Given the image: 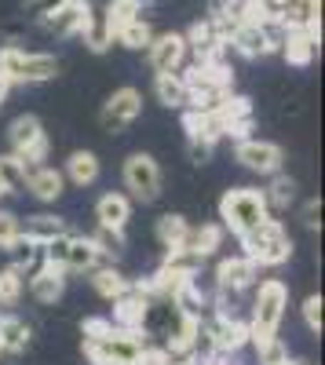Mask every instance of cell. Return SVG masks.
I'll list each match as a JSON object with an SVG mask.
<instances>
[{"mask_svg":"<svg viewBox=\"0 0 325 365\" xmlns=\"http://www.w3.org/2000/svg\"><path fill=\"white\" fill-rule=\"evenodd\" d=\"M234 161H242L249 172L256 175H274L282 172L285 165V154H282V146L278 143H267V139H242L238 146H234Z\"/></svg>","mask_w":325,"mask_h":365,"instance_id":"30bf717a","label":"cell"},{"mask_svg":"<svg viewBox=\"0 0 325 365\" xmlns=\"http://www.w3.org/2000/svg\"><path fill=\"white\" fill-rule=\"evenodd\" d=\"M187 150H190V161L194 165H205L212 158V146L209 143H197V139H187Z\"/></svg>","mask_w":325,"mask_h":365,"instance_id":"7dc6e473","label":"cell"},{"mask_svg":"<svg viewBox=\"0 0 325 365\" xmlns=\"http://www.w3.org/2000/svg\"><path fill=\"white\" fill-rule=\"evenodd\" d=\"M187 41L183 34H161L150 41V48H146V58H150V70L154 73H180L183 58H187Z\"/></svg>","mask_w":325,"mask_h":365,"instance_id":"5bb4252c","label":"cell"},{"mask_svg":"<svg viewBox=\"0 0 325 365\" xmlns=\"http://www.w3.org/2000/svg\"><path fill=\"white\" fill-rule=\"evenodd\" d=\"M285 307H289V289L282 278H267L256 285V299H252V322H249V344H263L278 336L282 329V318H285Z\"/></svg>","mask_w":325,"mask_h":365,"instance_id":"6da1fadb","label":"cell"},{"mask_svg":"<svg viewBox=\"0 0 325 365\" xmlns=\"http://www.w3.org/2000/svg\"><path fill=\"white\" fill-rule=\"evenodd\" d=\"M146 340L139 329H110L103 336H84V358L92 365H135Z\"/></svg>","mask_w":325,"mask_h":365,"instance_id":"277c9868","label":"cell"},{"mask_svg":"<svg viewBox=\"0 0 325 365\" xmlns=\"http://www.w3.org/2000/svg\"><path fill=\"white\" fill-rule=\"evenodd\" d=\"M135 365H172V354L165 347H143L139 358H135Z\"/></svg>","mask_w":325,"mask_h":365,"instance_id":"ee69618b","label":"cell"},{"mask_svg":"<svg viewBox=\"0 0 325 365\" xmlns=\"http://www.w3.org/2000/svg\"><path fill=\"white\" fill-rule=\"evenodd\" d=\"M96 220H99V227H106V230H125L128 220H132V197H128V194H117V190L103 194V197L96 201Z\"/></svg>","mask_w":325,"mask_h":365,"instance_id":"44dd1931","label":"cell"},{"mask_svg":"<svg viewBox=\"0 0 325 365\" xmlns=\"http://www.w3.org/2000/svg\"><path fill=\"white\" fill-rule=\"evenodd\" d=\"M0 354H4V344H0Z\"/></svg>","mask_w":325,"mask_h":365,"instance_id":"816d5d0a","label":"cell"},{"mask_svg":"<svg viewBox=\"0 0 325 365\" xmlns=\"http://www.w3.org/2000/svg\"><path fill=\"white\" fill-rule=\"evenodd\" d=\"M154 96L161 106H172V110H183L187 106V84L180 73H158L154 77Z\"/></svg>","mask_w":325,"mask_h":365,"instance_id":"f546056e","label":"cell"},{"mask_svg":"<svg viewBox=\"0 0 325 365\" xmlns=\"http://www.w3.org/2000/svg\"><path fill=\"white\" fill-rule=\"evenodd\" d=\"M44 263L63 267V270H81V274H88L92 267L103 263V256H99V249H96L92 237L63 234V237H55V241H48V245H44Z\"/></svg>","mask_w":325,"mask_h":365,"instance_id":"8992f818","label":"cell"},{"mask_svg":"<svg viewBox=\"0 0 325 365\" xmlns=\"http://www.w3.org/2000/svg\"><path fill=\"white\" fill-rule=\"evenodd\" d=\"M26 172H29V165L19 161L15 154H4V158H0V175H4V182H8L11 190L26 182Z\"/></svg>","mask_w":325,"mask_h":365,"instance_id":"ab89813d","label":"cell"},{"mask_svg":"<svg viewBox=\"0 0 325 365\" xmlns=\"http://www.w3.org/2000/svg\"><path fill=\"white\" fill-rule=\"evenodd\" d=\"M223 227L220 223H201L197 230L190 227V234H187V249L194 252V256H201V259H209L220 245H223Z\"/></svg>","mask_w":325,"mask_h":365,"instance_id":"f1b7e54d","label":"cell"},{"mask_svg":"<svg viewBox=\"0 0 325 365\" xmlns=\"http://www.w3.org/2000/svg\"><path fill=\"white\" fill-rule=\"evenodd\" d=\"M282 37H285V26H256V22H245L238 26L234 34L227 37V48H234L242 58H263L282 48Z\"/></svg>","mask_w":325,"mask_h":365,"instance_id":"9c48e42d","label":"cell"},{"mask_svg":"<svg viewBox=\"0 0 325 365\" xmlns=\"http://www.w3.org/2000/svg\"><path fill=\"white\" fill-rule=\"evenodd\" d=\"M300 220H304V227H307V230H318V227H321V201H318V197L304 205Z\"/></svg>","mask_w":325,"mask_h":365,"instance_id":"f6af8a7d","label":"cell"},{"mask_svg":"<svg viewBox=\"0 0 325 365\" xmlns=\"http://www.w3.org/2000/svg\"><path fill=\"white\" fill-rule=\"evenodd\" d=\"M8 194H11V187L4 182V175H0V197H8Z\"/></svg>","mask_w":325,"mask_h":365,"instance_id":"681fc988","label":"cell"},{"mask_svg":"<svg viewBox=\"0 0 325 365\" xmlns=\"http://www.w3.org/2000/svg\"><path fill=\"white\" fill-rule=\"evenodd\" d=\"M282 365H304V361H292V358H289V361H282Z\"/></svg>","mask_w":325,"mask_h":365,"instance_id":"f907efd6","label":"cell"},{"mask_svg":"<svg viewBox=\"0 0 325 365\" xmlns=\"http://www.w3.org/2000/svg\"><path fill=\"white\" fill-rule=\"evenodd\" d=\"M139 110H143V96L135 88H117L113 96L103 103V110H99V125L106 128V132H121V128H128L132 120L139 117Z\"/></svg>","mask_w":325,"mask_h":365,"instance_id":"8fae6325","label":"cell"},{"mask_svg":"<svg viewBox=\"0 0 325 365\" xmlns=\"http://www.w3.org/2000/svg\"><path fill=\"white\" fill-rule=\"evenodd\" d=\"M19 237H22V220L15 216V212L0 208V249L11 252V249L19 245Z\"/></svg>","mask_w":325,"mask_h":365,"instance_id":"74e56055","label":"cell"},{"mask_svg":"<svg viewBox=\"0 0 325 365\" xmlns=\"http://www.w3.org/2000/svg\"><path fill=\"white\" fill-rule=\"evenodd\" d=\"M63 179L73 182V187H92V182L99 179V158L92 154V150H73V154L66 158Z\"/></svg>","mask_w":325,"mask_h":365,"instance_id":"603a6c76","label":"cell"},{"mask_svg":"<svg viewBox=\"0 0 325 365\" xmlns=\"http://www.w3.org/2000/svg\"><path fill=\"white\" fill-rule=\"evenodd\" d=\"M88 282H92V289L103 296V299H117V296H125L128 289H132V282L125 278V274L121 270H117V267H92V270H88Z\"/></svg>","mask_w":325,"mask_h":365,"instance_id":"cb8c5ba5","label":"cell"},{"mask_svg":"<svg viewBox=\"0 0 325 365\" xmlns=\"http://www.w3.org/2000/svg\"><path fill=\"white\" fill-rule=\"evenodd\" d=\"M33 340V329H29L22 318L15 314H0V344H4V354H22Z\"/></svg>","mask_w":325,"mask_h":365,"instance_id":"4316f807","label":"cell"},{"mask_svg":"<svg viewBox=\"0 0 325 365\" xmlns=\"http://www.w3.org/2000/svg\"><path fill=\"white\" fill-rule=\"evenodd\" d=\"M259 282V267L245 256H230V259H220L216 263V289L220 292H230L238 296L245 289H252Z\"/></svg>","mask_w":325,"mask_h":365,"instance_id":"4fadbf2b","label":"cell"},{"mask_svg":"<svg viewBox=\"0 0 325 365\" xmlns=\"http://www.w3.org/2000/svg\"><path fill=\"white\" fill-rule=\"evenodd\" d=\"M110 318H84L81 322V336H103V332H110Z\"/></svg>","mask_w":325,"mask_h":365,"instance_id":"bcb514c9","label":"cell"},{"mask_svg":"<svg viewBox=\"0 0 325 365\" xmlns=\"http://www.w3.org/2000/svg\"><path fill=\"white\" fill-rule=\"evenodd\" d=\"M121 179H125V190L128 197L143 201V205H150L161 197V168L150 154H132L121 168Z\"/></svg>","mask_w":325,"mask_h":365,"instance_id":"ba28073f","label":"cell"},{"mask_svg":"<svg viewBox=\"0 0 325 365\" xmlns=\"http://www.w3.org/2000/svg\"><path fill=\"white\" fill-rule=\"evenodd\" d=\"M22 187L33 194L37 201H58V197L66 194V179H63V172H55L48 165H33V168L26 172Z\"/></svg>","mask_w":325,"mask_h":365,"instance_id":"ffe728a7","label":"cell"},{"mask_svg":"<svg viewBox=\"0 0 325 365\" xmlns=\"http://www.w3.org/2000/svg\"><path fill=\"white\" fill-rule=\"evenodd\" d=\"M201 256H194L187 245H180V249H165V259H161V267L165 270H172V274H183V278H197V270H201Z\"/></svg>","mask_w":325,"mask_h":365,"instance_id":"836d02e7","label":"cell"},{"mask_svg":"<svg viewBox=\"0 0 325 365\" xmlns=\"http://www.w3.org/2000/svg\"><path fill=\"white\" fill-rule=\"evenodd\" d=\"M29 278V296L44 307H51L55 299H63L66 292V270L63 267H51V263H41L33 274H26Z\"/></svg>","mask_w":325,"mask_h":365,"instance_id":"e0dca14e","label":"cell"},{"mask_svg":"<svg viewBox=\"0 0 325 365\" xmlns=\"http://www.w3.org/2000/svg\"><path fill=\"white\" fill-rule=\"evenodd\" d=\"M63 234H70V230H66V220L48 216V212H41V216H29L26 227H22V237L33 241V245H48V241L63 237Z\"/></svg>","mask_w":325,"mask_h":365,"instance_id":"d4e9b609","label":"cell"},{"mask_svg":"<svg viewBox=\"0 0 325 365\" xmlns=\"http://www.w3.org/2000/svg\"><path fill=\"white\" fill-rule=\"evenodd\" d=\"M238 241H242V256L252 259L256 267H282L292 256V237L282 227V220H263L259 227L245 230Z\"/></svg>","mask_w":325,"mask_h":365,"instance_id":"3957f363","label":"cell"},{"mask_svg":"<svg viewBox=\"0 0 325 365\" xmlns=\"http://www.w3.org/2000/svg\"><path fill=\"white\" fill-rule=\"evenodd\" d=\"M209 22L216 26V34L227 41L238 26H245V0H216Z\"/></svg>","mask_w":325,"mask_h":365,"instance_id":"484cf974","label":"cell"},{"mask_svg":"<svg viewBox=\"0 0 325 365\" xmlns=\"http://www.w3.org/2000/svg\"><path fill=\"white\" fill-rule=\"evenodd\" d=\"M183 128H187V139L209 143V146H216L227 135L220 110H183Z\"/></svg>","mask_w":325,"mask_h":365,"instance_id":"ac0fdd59","label":"cell"},{"mask_svg":"<svg viewBox=\"0 0 325 365\" xmlns=\"http://www.w3.org/2000/svg\"><path fill=\"white\" fill-rule=\"evenodd\" d=\"M117 41H121L125 48H132V51H143V48H150V41H154V26L146 19H135L132 26H125L121 34H117Z\"/></svg>","mask_w":325,"mask_h":365,"instance_id":"d590c367","label":"cell"},{"mask_svg":"<svg viewBox=\"0 0 325 365\" xmlns=\"http://www.w3.org/2000/svg\"><path fill=\"white\" fill-rule=\"evenodd\" d=\"M146 314H150V299H146L143 292H135V289H128L125 296L113 299L110 325L113 329H143L146 325Z\"/></svg>","mask_w":325,"mask_h":365,"instance_id":"d6986e66","label":"cell"},{"mask_svg":"<svg viewBox=\"0 0 325 365\" xmlns=\"http://www.w3.org/2000/svg\"><path fill=\"white\" fill-rule=\"evenodd\" d=\"M256 361H259V365H282V361H289L285 340H282V336H271V340L256 344Z\"/></svg>","mask_w":325,"mask_h":365,"instance_id":"8d00e7d4","label":"cell"},{"mask_svg":"<svg viewBox=\"0 0 325 365\" xmlns=\"http://www.w3.org/2000/svg\"><path fill=\"white\" fill-rule=\"evenodd\" d=\"M263 220H271V208H267V197L256 187H234L220 197V227L230 230V234H245L252 227H259Z\"/></svg>","mask_w":325,"mask_h":365,"instance_id":"7a4b0ae2","label":"cell"},{"mask_svg":"<svg viewBox=\"0 0 325 365\" xmlns=\"http://www.w3.org/2000/svg\"><path fill=\"white\" fill-rule=\"evenodd\" d=\"M318 44H321V26H311V29H285L282 37V55L289 66H311L314 55H318Z\"/></svg>","mask_w":325,"mask_h":365,"instance_id":"9a60e30c","label":"cell"},{"mask_svg":"<svg viewBox=\"0 0 325 365\" xmlns=\"http://www.w3.org/2000/svg\"><path fill=\"white\" fill-rule=\"evenodd\" d=\"M282 26L285 29L321 26V0H282Z\"/></svg>","mask_w":325,"mask_h":365,"instance_id":"7402d4cb","label":"cell"},{"mask_svg":"<svg viewBox=\"0 0 325 365\" xmlns=\"http://www.w3.org/2000/svg\"><path fill=\"white\" fill-rule=\"evenodd\" d=\"M92 241H96L99 256H121V252H125V230H106V227H99Z\"/></svg>","mask_w":325,"mask_h":365,"instance_id":"f35d334b","label":"cell"},{"mask_svg":"<svg viewBox=\"0 0 325 365\" xmlns=\"http://www.w3.org/2000/svg\"><path fill=\"white\" fill-rule=\"evenodd\" d=\"M8 91H11V81L0 73V106H4V99H8Z\"/></svg>","mask_w":325,"mask_h":365,"instance_id":"c3c4849f","label":"cell"},{"mask_svg":"<svg viewBox=\"0 0 325 365\" xmlns=\"http://www.w3.org/2000/svg\"><path fill=\"white\" fill-rule=\"evenodd\" d=\"M92 19L96 15H92V4H88V0H66L55 15L44 19V29L55 34V37H81L84 29L92 26Z\"/></svg>","mask_w":325,"mask_h":365,"instance_id":"7c38bea8","label":"cell"},{"mask_svg":"<svg viewBox=\"0 0 325 365\" xmlns=\"http://www.w3.org/2000/svg\"><path fill=\"white\" fill-rule=\"evenodd\" d=\"M8 143H11V154L19 161H26L29 168L41 165L48 158V135H44V125L33 117V113H22L11 120L8 128Z\"/></svg>","mask_w":325,"mask_h":365,"instance_id":"52a82bcc","label":"cell"},{"mask_svg":"<svg viewBox=\"0 0 325 365\" xmlns=\"http://www.w3.org/2000/svg\"><path fill=\"white\" fill-rule=\"evenodd\" d=\"M263 197H267V208L271 212H285L292 201H296V179L285 175V172H274L267 190H263Z\"/></svg>","mask_w":325,"mask_h":365,"instance_id":"4dcf8cb0","label":"cell"},{"mask_svg":"<svg viewBox=\"0 0 325 365\" xmlns=\"http://www.w3.org/2000/svg\"><path fill=\"white\" fill-rule=\"evenodd\" d=\"M183 41H187V48L197 51V58H201L205 51H212L216 44H227V41L216 34V26H212L209 19H205V22H194V26H190V34H187Z\"/></svg>","mask_w":325,"mask_h":365,"instance_id":"e575fe53","label":"cell"},{"mask_svg":"<svg viewBox=\"0 0 325 365\" xmlns=\"http://www.w3.org/2000/svg\"><path fill=\"white\" fill-rule=\"evenodd\" d=\"M154 234H158V241H161V249H180V245H187L190 223H187L183 216H172V212H168V216L158 220Z\"/></svg>","mask_w":325,"mask_h":365,"instance_id":"1f68e13d","label":"cell"},{"mask_svg":"<svg viewBox=\"0 0 325 365\" xmlns=\"http://www.w3.org/2000/svg\"><path fill=\"white\" fill-rule=\"evenodd\" d=\"M26 292V270L8 263L4 270H0V307H15V303L22 299Z\"/></svg>","mask_w":325,"mask_h":365,"instance_id":"d6a6232c","label":"cell"},{"mask_svg":"<svg viewBox=\"0 0 325 365\" xmlns=\"http://www.w3.org/2000/svg\"><path fill=\"white\" fill-rule=\"evenodd\" d=\"M0 73L11 84H44L58 73L55 55H41V51H26V48H0Z\"/></svg>","mask_w":325,"mask_h":365,"instance_id":"5b68a950","label":"cell"},{"mask_svg":"<svg viewBox=\"0 0 325 365\" xmlns=\"http://www.w3.org/2000/svg\"><path fill=\"white\" fill-rule=\"evenodd\" d=\"M66 0H22V11L29 15V19H37V22H44L48 15H55L58 8H63Z\"/></svg>","mask_w":325,"mask_h":365,"instance_id":"b9f144b4","label":"cell"},{"mask_svg":"<svg viewBox=\"0 0 325 365\" xmlns=\"http://www.w3.org/2000/svg\"><path fill=\"white\" fill-rule=\"evenodd\" d=\"M321 307H325L321 296H307L304 299V322H307V329L314 332V336L321 332Z\"/></svg>","mask_w":325,"mask_h":365,"instance_id":"7bdbcfd3","label":"cell"},{"mask_svg":"<svg viewBox=\"0 0 325 365\" xmlns=\"http://www.w3.org/2000/svg\"><path fill=\"white\" fill-rule=\"evenodd\" d=\"M209 332H212V351H216V358L238 354V351L249 344V322H238V318H212V322H209Z\"/></svg>","mask_w":325,"mask_h":365,"instance_id":"2e32d148","label":"cell"},{"mask_svg":"<svg viewBox=\"0 0 325 365\" xmlns=\"http://www.w3.org/2000/svg\"><path fill=\"white\" fill-rule=\"evenodd\" d=\"M135 19H143V0H110L106 4V29H110V37L117 41V34H121L125 26H132Z\"/></svg>","mask_w":325,"mask_h":365,"instance_id":"83f0119b","label":"cell"},{"mask_svg":"<svg viewBox=\"0 0 325 365\" xmlns=\"http://www.w3.org/2000/svg\"><path fill=\"white\" fill-rule=\"evenodd\" d=\"M81 37H84V44L92 48V51H106V48L113 44V37H110V29H106V22H103L99 15L92 19V26H88V29H84Z\"/></svg>","mask_w":325,"mask_h":365,"instance_id":"60d3db41","label":"cell"}]
</instances>
